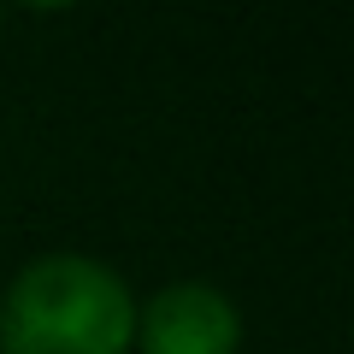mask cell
I'll return each instance as SVG.
<instances>
[{"label":"cell","mask_w":354,"mask_h":354,"mask_svg":"<svg viewBox=\"0 0 354 354\" xmlns=\"http://www.w3.org/2000/svg\"><path fill=\"white\" fill-rule=\"evenodd\" d=\"M148 354H236V307L213 283H165L136 319Z\"/></svg>","instance_id":"7a4b0ae2"},{"label":"cell","mask_w":354,"mask_h":354,"mask_svg":"<svg viewBox=\"0 0 354 354\" xmlns=\"http://www.w3.org/2000/svg\"><path fill=\"white\" fill-rule=\"evenodd\" d=\"M136 307L118 272L83 254H48L24 266L0 307L6 354H124Z\"/></svg>","instance_id":"6da1fadb"}]
</instances>
